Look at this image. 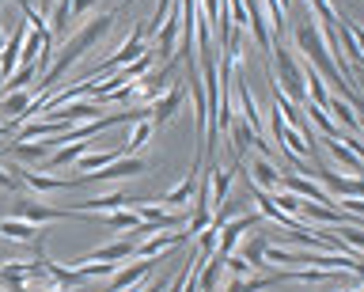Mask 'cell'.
Here are the masks:
<instances>
[{"label":"cell","instance_id":"1","mask_svg":"<svg viewBox=\"0 0 364 292\" xmlns=\"http://www.w3.org/2000/svg\"><path fill=\"white\" fill-rule=\"evenodd\" d=\"M129 4H133V0H122L118 8H110V12H99V16H91L87 23H80V31H76V35L61 46L57 61L50 65V69H46V76H42V84H38V92H34V99H38V95H50V92H53V84H57V80H65V72L73 69V65H76L80 58H87V53L95 50L107 35H110L114 19H118Z\"/></svg>","mask_w":364,"mask_h":292},{"label":"cell","instance_id":"2","mask_svg":"<svg viewBox=\"0 0 364 292\" xmlns=\"http://www.w3.org/2000/svg\"><path fill=\"white\" fill-rule=\"evenodd\" d=\"M262 224V212H247V217H235V220H224L220 228H216V258H228L235 251L239 243L247 239V232H255Z\"/></svg>","mask_w":364,"mask_h":292},{"label":"cell","instance_id":"3","mask_svg":"<svg viewBox=\"0 0 364 292\" xmlns=\"http://www.w3.org/2000/svg\"><path fill=\"white\" fill-rule=\"evenodd\" d=\"M144 171H152V163L141 160V156H118V160H114L110 167H102V171L76 175V183L87 186V183H99V178H136V175H144Z\"/></svg>","mask_w":364,"mask_h":292},{"label":"cell","instance_id":"4","mask_svg":"<svg viewBox=\"0 0 364 292\" xmlns=\"http://www.w3.org/2000/svg\"><path fill=\"white\" fill-rule=\"evenodd\" d=\"M201 167H205V160H201V156H193V167L186 171V178H182V183H175V186H171L164 198H159V205H164L167 212H178L182 205H190V201H193V194H198Z\"/></svg>","mask_w":364,"mask_h":292},{"label":"cell","instance_id":"5","mask_svg":"<svg viewBox=\"0 0 364 292\" xmlns=\"http://www.w3.org/2000/svg\"><path fill=\"white\" fill-rule=\"evenodd\" d=\"M156 266H159V258H133V262H122L118 269H114L107 292H133Z\"/></svg>","mask_w":364,"mask_h":292},{"label":"cell","instance_id":"6","mask_svg":"<svg viewBox=\"0 0 364 292\" xmlns=\"http://www.w3.org/2000/svg\"><path fill=\"white\" fill-rule=\"evenodd\" d=\"M186 95H190V87H186V80H178V84H171L164 95L152 103V126H167L171 118L182 110V103H186Z\"/></svg>","mask_w":364,"mask_h":292},{"label":"cell","instance_id":"7","mask_svg":"<svg viewBox=\"0 0 364 292\" xmlns=\"http://www.w3.org/2000/svg\"><path fill=\"white\" fill-rule=\"evenodd\" d=\"M11 171H16V178L23 186H31L34 194H57V190H76L80 183L76 178H61V175H42V171H19V167H11Z\"/></svg>","mask_w":364,"mask_h":292},{"label":"cell","instance_id":"8","mask_svg":"<svg viewBox=\"0 0 364 292\" xmlns=\"http://www.w3.org/2000/svg\"><path fill=\"white\" fill-rule=\"evenodd\" d=\"M133 251H136V243L129 239V235H125V239H114V243L95 247L91 254L76 258V262H110V266H122V262H129V258H133Z\"/></svg>","mask_w":364,"mask_h":292},{"label":"cell","instance_id":"9","mask_svg":"<svg viewBox=\"0 0 364 292\" xmlns=\"http://www.w3.org/2000/svg\"><path fill=\"white\" fill-rule=\"evenodd\" d=\"M247 183L266 190V194H273V190H281V167L273 160H266V156H258V160L247 167Z\"/></svg>","mask_w":364,"mask_h":292},{"label":"cell","instance_id":"10","mask_svg":"<svg viewBox=\"0 0 364 292\" xmlns=\"http://www.w3.org/2000/svg\"><path fill=\"white\" fill-rule=\"evenodd\" d=\"M11 217H19V220H27V224H38V228H46V224L61 220V217H65V209H50V205H42V201L27 198V201H16Z\"/></svg>","mask_w":364,"mask_h":292},{"label":"cell","instance_id":"11","mask_svg":"<svg viewBox=\"0 0 364 292\" xmlns=\"http://www.w3.org/2000/svg\"><path fill=\"white\" fill-rule=\"evenodd\" d=\"M281 190H289V194L304 198V201H318V205H326V201H330L326 190L318 186L315 178H304V175H281ZM330 205H334V201H330Z\"/></svg>","mask_w":364,"mask_h":292},{"label":"cell","instance_id":"12","mask_svg":"<svg viewBox=\"0 0 364 292\" xmlns=\"http://www.w3.org/2000/svg\"><path fill=\"white\" fill-rule=\"evenodd\" d=\"M281 281H289L284 269H262V274H255V277H232L224 292H262L269 285H281Z\"/></svg>","mask_w":364,"mask_h":292},{"label":"cell","instance_id":"13","mask_svg":"<svg viewBox=\"0 0 364 292\" xmlns=\"http://www.w3.org/2000/svg\"><path fill=\"white\" fill-rule=\"evenodd\" d=\"M323 175V190L326 194H338V198H364V178H353V175H338V171H318Z\"/></svg>","mask_w":364,"mask_h":292},{"label":"cell","instance_id":"14","mask_svg":"<svg viewBox=\"0 0 364 292\" xmlns=\"http://www.w3.org/2000/svg\"><path fill=\"white\" fill-rule=\"evenodd\" d=\"M266 247H269V232H258L255 239H243V243H239L232 254H239L250 269H255V274H262V266H266Z\"/></svg>","mask_w":364,"mask_h":292},{"label":"cell","instance_id":"15","mask_svg":"<svg viewBox=\"0 0 364 292\" xmlns=\"http://www.w3.org/2000/svg\"><path fill=\"white\" fill-rule=\"evenodd\" d=\"M84 152H91V141H68V144H61V148H53L46 156V171H61V167L76 163Z\"/></svg>","mask_w":364,"mask_h":292},{"label":"cell","instance_id":"16","mask_svg":"<svg viewBox=\"0 0 364 292\" xmlns=\"http://www.w3.org/2000/svg\"><path fill=\"white\" fill-rule=\"evenodd\" d=\"M0 235L11 243H34L42 235L38 224H27V220H19V217H0Z\"/></svg>","mask_w":364,"mask_h":292},{"label":"cell","instance_id":"17","mask_svg":"<svg viewBox=\"0 0 364 292\" xmlns=\"http://www.w3.org/2000/svg\"><path fill=\"white\" fill-rule=\"evenodd\" d=\"M50 152H53V141H16L11 144V156L19 163H46Z\"/></svg>","mask_w":364,"mask_h":292},{"label":"cell","instance_id":"18","mask_svg":"<svg viewBox=\"0 0 364 292\" xmlns=\"http://www.w3.org/2000/svg\"><path fill=\"white\" fill-rule=\"evenodd\" d=\"M42 274H46V281H53V285H57V288H65V292H68V288H76L80 281H84V277H80L73 266L50 262V258H42Z\"/></svg>","mask_w":364,"mask_h":292},{"label":"cell","instance_id":"19","mask_svg":"<svg viewBox=\"0 0 364 292\" xmlns=\"http://www.w3.org/2000/svg\"><path fill=\"white\" fill-rule=\"evenodd\" d=\"M118 156H122V148H99V152H84V156L76 160V167H80L84 175H91V171H102V167H110L114 160H118Z\"/></svg>","mask_w":364,"mask_h":292},{"label":"cell","instance_id":"20","mask_svg":"<svg viewBox=\"0 0 364 292\" xmlns=\"http://www.w3.org/2000/svg\"><path fill=\"white\" fill-rule=\"evenodd\" d=\"M152 133H156L152 118H141V121H133V133H129V141H125L122 156H136V152H141L148 141H152Z\"/></svg>","mask_w":364,"mask_h":292},{"label":"cell","instance_id":"21","mask_svg":"<svg viewBox=\"0 0 364 292\" xmlns=\"http://www.w3.org/2000/svg\"><path fill=\"white\" fill-rule=\"evenodd\" d=\"M326 148H330V156H334V160H338L341 167H349V171H360V178H364V163H360V156L353 152L341 137H330V141H326Z\"/></svg>","mask_w":364,"mask_h":292},{"label":"cell","instance_id":"22","mask_svg":"<svg viewBox=\"0 0 364 292\" xmlns=\"http://www.w3.org/2000/svg\"><path fill=\"white\" fill-rule=\"evenodd\" d=\"M102 224H107L110 232H133L141 217H136V209H114V212H99Z\"/></svg>","mask_w":364,"mask_h":292},{"label":"cell","instance_id":"23","mask_svg":"<svg viewBox=\"0 0 364 292\" xmlns=\"http://www.w3.org/2000/svg\"><path fill=\"white\" fill-rule=\"evenodd\" d=\"M334 239H338V243H346L349 251H360V254H364V224H360V220L338 224V228H334Z\"/></svg>","mask_w":364,"mask_h":292},{"label":"cell","instance_id":"24","mask_svg":"<svg viewBox=\"0 0 364 292\" xmlns=\"http://www.w3.org/2000/svg\"><path fill=\"white\" fill-rule=\"evenodd\" d=\"M304 114L311 118V126L323 133V137H341V129H338V121L326 114V110H318L315 103H304Z\"/></svg>","mask_w":364,"mask_h":292},{"label":"cell","instance_id":"25","mask_svg":"<svg viewBox=\"0 0 364 292\" xmlns=\"http://www.w3.org/2000/svg\"><path fill=\"white\" fill-rule=\"evenodd\" d=\"M323 110H330V118H334V121H341L346 129H357V133H360V121H364V118H357V114H353V110H349V103H341V99H334V95H330Z\"/></svg>","mask_w":364,"mask_h":292},{"label":"cell","instance_id":"26","mask_svg":"<svg viewBox=\"0 0 364 292\" xmlns=\"http://www.w3.org/2000/svg\"><path fill=\"white\" fill-rule=\"evenodd\" d=\"M68 23H73V12H68V0H57V8L50 12V23H46V31H50V38H53V35L61 38L65 31H68Z\"/></svg>","mask_w":364,"mask_h":292},{"label":"cell","instance_id":"27","mask_svg":"<svg viewBox=\"0 0 364 292\" xmlns=\"http://www.w3.org/2000/svg\"><path fill=\"white\" fill-rule=\"evenodd\" d=\"M224 269H228L232 277H255V269H250L239 254H228V258H224Z\"/></svg>","mask_w":364,"mask_h":292},{"label":"cell","instance_id":"28","mask_svg":"<svg viewBox=\"0 0 364 292\" xmlns=\"http://www.w3.org/2000/svg\"><path fill=\"white\" fill-rule=\"evenodd\" d=\"M213 251H216V228L209 224L205 232H198V254H201V258H209Z\"/></svg>","mask_w":364,"mask_h":292},{"label":"cell","instance_id":"29","mask_svg":"<svg viewBox=\"0 0 364 292\" xmlns=\"http://www.w3.org/2000/svg\"><path fill=\"white\" fill-rule=\"evenodd\" d=\"M338 23L349 31V38L357 42V50H360V58H364V27H360V23H353V19H338Z\"/></svg>","mask_w":364,"mask_h":292},{"label":"cell","instance_id":"30","mask_svg":"<svg viewBox=\"0 0 364 292\" xmlns=\"http://www.w3.org/2000/svg\"><path fill=\"white\" fill-rule=\"evenodd\" d=\"M171 281H175V277H167V274H164V277H156L152 285H136L133 292H167V288H171Z\"/></svg>","mask_w":364,"mask_h":292},{"label":"cell","instance_id":"31","mask_svg":"<svg viewBox=\"0 0 364 292\" xmlns=\"http://www.w3.org/2000/svg\"><path fill=\"white\" fill-rule=\"evenodd\" d=\"M91 8H95V0H68V12H73V19L76 16H87Z\"/></svg>","mask_w":364,"mask_h":292},{"label":"cell","instance_id":"32","mask_svg":"<svg viewBox=\"0 0 364 292\" xmlns=\"http://www.w3.org/2000/svg\"><path fill=\"white\" fill-rule=\"evenodd\" d=\"M11 133H16V129H11L8 121H0V137H11Z\"/></svg>","mask_w":364,"mask_h":292},{"label":"cell","instance_id":"33","mask_svg":"<svg viewBox=\"0 0 364 292\" xmlns=\"http://www.w3.org/2000/svg\"><path fill=\"white\" fill-rule=\"evenodd\" d=\"M31 292H65V288H42V285H31Z\"/></svg>","mask_w":364,"mask_h":292},{"label":"cell","instance_id":"34","mask_svg":"<svg viewBox=\"0 0 364 292\" xmlns=\"http://www.w3.org/2000/svg\"><path fill=\"white\" fill-rule=\"evenodd\" d=\"M42 4H50V0H42Z\"/></svg>","mask_w":364,"mask_h":292}]
</instances>
